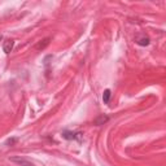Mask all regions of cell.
I'll return each instance as SVG.
<instances>
[{"label":"cell","instance_id":"52a82bcc","mask_svg":"<svg viewBox=\"0 0 166 166\" xmlns=\"http://www.w3.org/2000/svg\"><path fill=\"white\" fill-rule=\"evenodd\" d=\"M107 121H108V117L102 114V116H100V117L97 118L96 121H95V123H96V125H102V123H104V122H107Z\"/></svg>","mask_w":166,"mask_h":166},{"label":"cell","instance_id":"3957f363","mask_svg":"<svg viewBox=\"0 0 166 166\" xmlns=\"http://www.w3.org/2000/svg\"><path fill=\"white\" fill-rule=\"evenodd\" d=\"M13 44H14V42L13 40H11V39H8V40H5L4 42V44H3V51L8 55V53H11V51L13 50Z\"/></svg>","mask_w":166,"mask_h":166},{"label":"cell","instance_id":"ba28073f","mask_svg":"<svg viewBox=\"0 0 166 166\" xmlns=\"http://www.w3.org/2000/svg\"><path fill=\"white\" fill-rule=\"evenodd\" d=\"M2 39H3V36H2V35H0V40H2Z\"/></svg>","mask_w":166,"mask_h":166},{"label":"cell","instance_id":"5b68a950","mask_svg":"<svg viewBox=\"0 0 166 166\" xmlns=\"http://www.w3.org/2000/svg\"><path fill=\"white\" fill-rule=\"evenodd\" d=\"M138 44L139 45H148L149 44V38H147V36H143V38H140V39H138Z\"/></svg>","mask_w":166,"mask_h":166},{"label":"cell","instance_id":"277c9868","mask_svg":"<svg viewBox=\"0 0 166 166\" xmlns=\"http://www.w3.org/2000/svg\"><path fill=\"white\" fill-rule=\"evenodd\" d=\"M110 95H112L110 90H105V91H104V93H102V101H104V104H108V102H109Z\"/></svg>","mask_w":166,"mask_h":166},{"label":"cell","instance_id":"7a4b0ae2","mask_svg":"<svg viewBox=\"0 0 166 166\" xmlns=\"http://www.w3.org/2000/svg\"><path fill=\"white\" fill-rule=\"evenodd\" d=\"M62 138L68 139V140L78 139V138H81V134L79 132H72V131H64V132H62Z\"/></svg>","mask_w":166,"mask_h":166},{"label":"cell","instance_id":"6da1fadb","mask_svg":"<svg viewBox=\"0 0 166 166\" xmlns=\"http://www.w3.org/2000/svg\"><path fill=\"white\" fill-rule=\"evenodd\" d=\"M9 160H11L12 162H14V164L20 165V166H35L31 161H29V160H26V159H23V157H11Z\"/></svg>","mask_w":166,"mask_h":166},{"label":"cell","instance_id":"8992f818","mask_svg":"<svg viewBox=\"0 0 166 166\" xmlns=\"http://www.w3.org/2000/svg\"><path fill=\"white\" fill-rule=\"evenodd\" d=\"M48 43H50V38H47V39H44V40H42L40 43H39V44L36 45V50H43L44 47H45L47 44H48Z\"/></svg>","mask_w":166,"mask_h":166}]
</instances>
